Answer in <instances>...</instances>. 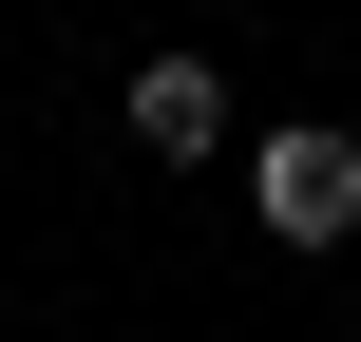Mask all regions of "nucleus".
I'll return each instance as SVG.
<instances>
[{
	"mask_svg": "<svg viewBox=\"0 0 361 342\" xmlns=\"http://www.w3.org/2000/svg\"><path fill=\"white\" fill-rule=\"evenodd\" d=\"M247 190H267V228H286V248H343V228H361V152H343V133H267V152H247Z\"/></svg>",
	"mask_w": 361,
	"mask_h": 342,
	"instance_id": "nucleus-1",
	"label": "nucleus"
},
{
	"mask_svg": "<svg viewBox=\"0 0 361 342\" xmlns=\"http://www.w3.org/2000/svg\"><path fill=\"white\" fill-rule=\"evenodd\" d=\"M133 133H152V152H228V76H209V57H152V76H133Z\"/></svg>",
	"mask_w": 361,
	"mask_h": 342,
	"instance_id": "nucleus-2",
	"label": "nucleus"
}]
</instances>
